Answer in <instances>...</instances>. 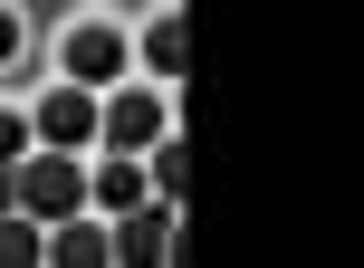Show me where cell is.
<instances>
[{"label": "cell", "mask_w": 364, "mask_h": 268, "mask_svg": "<svg viewBox=\"0 0 364 268\" xmlns=\"http://www.w3.org/2000/svg\"><path fill=\"white\" fill-rule=\"evenodd\" d=\"M96 134H106V154H144V144L164 134V96H144V87H106V96H96Z\"/></svg>", "instance_id": "cell-2"}, {"label": "cell", "mask_w": 364, "mask_h": 268, "mask_svg": "<svg viewBox=\"0 0 364 268\" xmlns=\"http://www.w3.org/2000/svg\"><path fill=\"white\" fill-rule=\"evenodd\" d=\"M29 134H38V144H68V154H77V144H96V87H77V77H68L58 96H38Z\"/></svg>", "instance_id": "cell-4"}, {"label": "cell", "mask_w": 364, "mask_h": 268, "mask_svg": "<svg viewBox=\"0 0 364 268\" xmlns=\"http://www.w3.org/2000/svg\"><path fill=\"white\" fill-rule=\"evenodd\" d=\"M173 211H182V201H164V192H144L134 211H115V259H125V268L173 259Z\"/></svg>", "instance_id": "cell-3"}, {"label": "cell", "mask_w": 364, "mask_h": 268, "mask_svg": "<svg viewBox=\"0 0 364 268\" xmlns=\"http://www.w3.org/2000/svg\"><path fill=\"white\" fill-rule=\"evenodd\" d=\"M144 192H154V182H144V163H134V154H106V163L87 173V201H106V211H134Z\"/></svg>", "instance_id": "cell-7"}, {"label": "cell", "mask_w": 364, "mask_h": 268, "mask_svg": "<svg viewBox=\"0 0 364 268\" xmlns=\"http://www.w3.org/2000/svg\"><path fill=\"white\" fill-rule=\"evenodd\" d=\"M10 201L48 230V220H68V211H87V163L68 154V144H38L29 163H10Z\"/></svg>", "instance_id": "cell-1"}, {"label": "cell", "mask_w": 364, "mask_h": 268, "mask_svg": "<svg viewBox=\"0 0 364 268\" xmlns=\"http://www.w3.org/2000/svg\"><path fill=\"white\" fill-rule=\"evenodd\" d=\"M38 259L96 268V259H115V230H106V220H87V211H68V220H48V250H38Z\"/></svg>", "instance_id": "cell-6"}, {"label": "cell", "mask_w": 364, "mask_h": 268, "mask_svg": "<svg viewBox=\"0 0 364 268\" xmlns=\"http://www.w3.org/2000/svg\"><path fill=\"white\" fill-rule=\"evenodd\" d=\"M19 154H29V115L0 106V163H19Z\"/></svg>", "instance_id": "cell-11"}, {"label": "cell", "mask_w": 364, "mask_h": 268, "mask_svg": "<svg viewBox=\"0 0 364 268\" xmlns=\"http://www.w3.org/2000/svg\"><path fill=\"white\" fill-rule=\"evenodd\" d=\"M68 77H77V87H115V77H125V38H115L106 19L68 29Z\"/></svg>", "instance_id": "cell-5"}, {"label": "cell", "mask_w": 364, "mask_h": 268, "mask_svg": "<svg viewBox=\"0 0 364 268\" xmlns=\"http://www.w3.org/2000/svg\"><path fill=\"white\" fill-rule=\"evenodd\" d=\"M19 58V10H0V68Z\"/></svg>", "instance_id": "cell-12"}, {"label": "cell", "mask_w": 364, "mask_h": 268, "mask_svg": "<svg viewBox=\"0 0 364 268\" xmlns=\"http://www.w3.org/2000/svg\"><path fill=\"white\" fill-rule=\"evenodd\" d=\"M144 182H154L164 201H182V182H192V154H182V134H154V144H144Z\"/></svg>", "instance_id": "cell-8"}, {"label": "cell", "mask_w": 364, "mask_h": 268, "mask_svg": "<svg viewBox=\"0 0 364 268\" xmlns=\"http://www.w3.org/2000/svg\"><path fill=\"white\" fill-rule=\"evenodd\" d=\"M0 211H10V163H0Z\"/></svg>", "instance_id": "cell-13"}, {"label": "cell", "mask_w": 364, "mask_h": 268, "mask_svg": "<svg viewBox=\"0 0 364 268\" xmlns=\"http://www.w3.org/2000/svg\"><path fill=\"white\" fill-rule=\"evenodd\" d=\"M38 250H48V230H38V220L10 201V211H0V268H29Z\"/></svg>", "instance_id": "cell-9"}, {"label": "cell", "mask_w": 364, "mask_h": 268, "mask_svg": "<svg viewBox=\"0 0 364 268\" xmlns=\"http://www.w3.org/2000/svg\"><path fill=\"white\" fill-rule=\"evenodd\" d=\"M182 58H192L182 19H154V29H144V68H154V77H182Z\"/></svg>", "instance_id": "cell-10"}]
</instances>
